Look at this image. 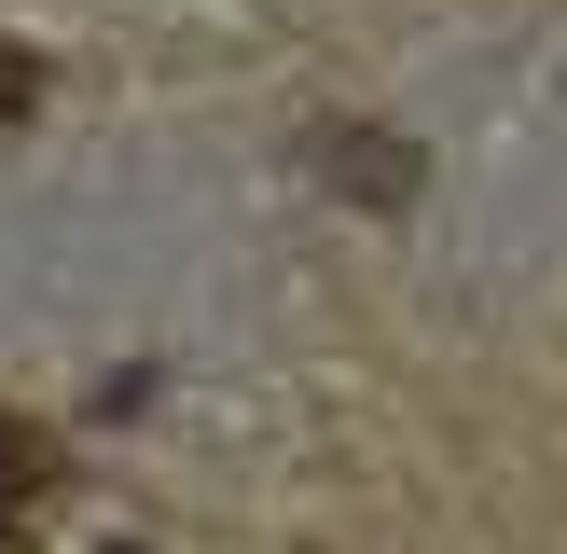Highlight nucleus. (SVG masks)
<instances>
[{"label": "nucleus", "instance_id": "f03ea898", "mask_svg": "<svg viewBox=\"0 0 567 554\" xmlns=\"http://www.w3.org/2000/svg\"><path fill=\"white\" fill-rule=\"evenodd\" d=\"M0 111H28V70H14V55H0Z\"/></svg>", "mask_w": 567, "mask_h": 554}, {"label": "nucleus", "instance_id": "f257e3e1", "mask_svg": "<svg viewBox=\"0 0 567 554\" xmlns=\"http://www.w3.org/2000/svg\"><path fill=\"white\" fill-rule=\"evenodd\" d=\"M42 485H55V443L28 430L14 402H0V526H28V513H42Z\"/></svg>", "mask_w": 567, "mask_h": 554}]
</instances>
